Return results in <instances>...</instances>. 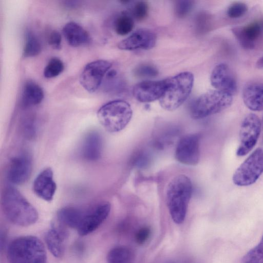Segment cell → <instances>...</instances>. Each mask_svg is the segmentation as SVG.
Returning <instances> with one entry per match:
<instances>
[{"mask_svg":"<svg viewBox=\"0 0 263 263\" xmlns=\"http://www.w3.org/2000/svg\"><path fill=\"white\" fill-rule=\"evenodd\" d=\"M248 10V7L244 3L234 2L228 8L227 15L230 18H238L243 15Z\"/></svg>","mask_w":263,"mask_h":263,"instance_id":"4dcf8cb0","label":"cell"},{"mask_svg":"<svg viewBox=\"0 0 263 263\" xmlns=\"http://www.w3.org/2000/svg\"><path fill=\"white\" fill-rule=\"evenodd\" d=\"M110 209L109 203L104 202L90 210L86 211L77 229L79 234L85 236L95 231L107 218Z\"/></svg>","mask_w":263,"mask_h":263,"instance_id":"7c38bea8","label":"cell"},{"mask_svg":"<svg viewBox=\"0 0 263 263\" xmlns=\"http://www.w3.org/2000/svg\"><path fill=\"white\" fill-rule=\"evenodd\" d=\"M261 127V122L256 115L251 113L245 117L240 128V143L236 151L237 156H245L253 149L258 139Z\"/></svg>","mask_w":263,"mask_h":263,"instance_id":"ba28073f","label":"cell"},{"mask_svg":"<svg viewBox=\"0 0 263 263\" xmlns=\"http://www.w3.org/2000/svg\"><path fill=\"white\" fill-rule=\"evenodd\" d=\"M243 263H263V236L259 243L243 257Z\"/></svg>","mask_w":263,"mask_h":263,"instance_id":"83f0119b","label":"cell"},{"mask_svg":"<svg viewBox=\"0 0 263 263\" xmlns=\"http://www.w3.org/2000/svg\"><path fill=\"white\" fill-rule=\"evenodd\" d=\"M199 140V136L196 134H189L182 137L175 148V159L183 164H197L200 158Z\"/></svg>","mask_w":263,"mask_h":263,"instance_id":"30bf717a","label":"cell"},{"mask_svg":"<svg viewBox=\"0 0 263 263\" xmlns=\"http://www.w3.org/2000/svg\"><path fill=\"white\" fill-rule=\"evenodd\" d=\"M66 233L63 229L53 226L45 235V241L48 250L57 258L63 255Z\"/></svg>","mask_w":263,"mask_h":263,"instance_id":"44dd1931","label":"cell"},{"mask_svg":"<svg viewBox=\"0 0 263 263\" xmlns=\"http://www.w3.org/2000/svg\"><path fill=\"white\" fill-rule=\"evenodd\" d=\"M242 99L246 106L253 111L263 109V83L253 82L243 89Z\"/></svg>","mask_w":263,"mask_h":263,"instance_id":"ac0fdd59","label":"cell"},{"mask_svg":"<svg viewBox=\"0 0 263 263\" xmlns=\"http://www.w3.org/2000/svg\"><path fill=\"white\" fill-rule=\"evenodd\" d=\"M210 80L212 85L219 90L227 92L232 95L237 89L236 79L233 71L225 63L216 65L211 73Z\"/></svg>","mask_w":263,"mask_h":263,"instance_id":"4fadbf2b","label":"cell"},{"mask_svg":"<svg viewBox=\"0 0 263 263\" xmlns=\"http://www.w3.org/2000/svg\"><path fill=\"white\" fill-rule=\"evenodd\" d=\"M151 229L148 227L140 228L136 233L135 239L139 245L144 244L148 239L151 234Z\"/></svg>","mask_w":263,"mask_h":263,"instance_id":"d6a6232c","label":"cell"},{"mask_svg":"<svg viewBox=\"0 0 263 263\" xmlns=\"http://www.w3.org/2000/svg\"><path fill=\"white\" fill-rule=\"evenodd\" d=\"M56 189L57 185L53 180V172L50 167L43 170L34 180L33 191L39 197L44 200L51 201Z\"/></svg>","mask_w":263,"mask_h":263,"instance_id":"e0dca14e","label":"cell"},{"mask_svg":"<svg viewBox=\"0 0 263 263\" xmlns=\"http://www.w3.org/2000/svg\"><path fill=\"white\" fill-rule=\"evenodd\" d=\"M157 36L151 30L139 29L129 36L120 41L118 47L122 50H134L137 49H148L156 44Z\"/></svg>","mask_w":263,"mask_h":263,"instance_id":"5bb4252c","label":"cell"},{"mask_svg":"<svg viewBox=\"0 0 263 263\" xmlns=\"http://www.w3.org/2000/svg\"><path fill=\"white\" fill-rule=\"evenodd\" d=\"M194 2L189 0L176 1L175 4V13L179 18L186 17L191 12Z\"/></svg>","mask_w":263,"mask_h":263,"instance_id":"f546056e","label":"cell"},{"mask_svg":"<svg viewBox=\"0 0 263 263\" xmlns=\"http://www.w3.org/2000/svg\"><path fill=\"white\" fill-rule=\"evenodd\" d=\"M86 211L73 206H66L58 212V218L63 224L78 229L80 225Z\"/></svg>","mask_w":263,"mask_h":263,"instance_id":"603a6c76","label":"cell"},{"mask_svg":"<svg viewBox=\"0 0 263 263\" xmlns=\"http://www.w3.org/2000/svg\"><path fill=\"white\" fill-rule=\"evenodd\" d=\"M262 173L263 149L258 148L236 169L233 181L237 186H248L255 183Z\"/></svg>","mask_w":263,"mask_h":263,"instance_id":"52a82bcc","label":"cell"},{"mask_svg":"<svg viewBox=\"0 0 263 263\" xmlns=\"http://www.w3.org/2000/svg\"><path fill=\"white\" fill-rule=\"evenodd\" d=\"M10 263H46V253L43 242L33 236L17 238L7 250Z\"/></svg>","mask_w":263,"mask_h":263,"instance_id":"3957f363","label":"cell"},{"mask_svg":"<svg viewBox=\"0 0 263 263\" xmlns=\"http://www.w3.org/2000/svg\"><path fill=\"white\" fill-rule=\"evenodd\" d=\"M165 81L166 88L159 103L164 109L173 111L189 97L193 86L194 76L190 72H183Z\"/></svg>","mask_w":263,"mask_h":263,"instance_id":"277c9868","label":"cell"},{"mask_svg":"<svg viewBox=\"0 0 263 263\" xmlns=\"http://www.w3.org/2000/svg\"><path fill=\"white\" fill-rule=\"evenodd\" d=\"M32 168L31 156L26 153H21L11 159L7 172L8 179L12 184H23L29 179Z\"/></svg>","mask_w":263,"mask_h":263,"instance_id":"8fae6325","label":"cell"},{"mask_svg":"<svg viewBox=\"0 0 263 263\" xmlns=\"http://www.w3.org/2000/svg\"><path fill=\"white\" fill-rule=\"evenodd\" d=\"M134 27L133 18L126 14H122L116 19L115 23L116 32L120 35H125L130 33Z\"/></svg>","mask_w":263,"mask_h":263,"instance_id":"484cf974","label":"cell"},{"mask_svg":"<svg viewBox=\"0 0 263 263\" xmlns=\"http://www.w3.org/2000/svg\"><path fill=\"white\" fill-rule=\"evenodd\" d=\"M133 110L130 104L121 100L110 101L102 106L97 117L104 128L110 133L123 130L130 122Z\"/></svg>","mask_w":263,"mask_h":263,"instance_id":"5b68a950","label":"cell"},{"mask_svg":"<svg viewBox=\"0 0 263 263\" xmlns=\"http://www.w3.org/2000/svg\"><path fill=\"white\" fill-rule=\"evenodd\" d=\"M193 191L190 178L180 174L173 178L166 190V200L170 215L177 224L182 223L186 216Z\"/></svg>","mask_w":263,"mask_h":263,"instance_id":"7a4b0ae2","label":"cell"},{"mask_svg":"<svg viewBox=\"0 0 263 263\" xmlns=\"http://www.w3.org/2000/svg\"><path fill=\"white\" fill-rule=\"evenodd\" d=\"M256 66L259 69H263V56L257 60Z\"/></svg>","mask_w":263,"mask_h":263,"instance_id":"e575fe53","label":"cell"},{"mask_svg":"<svg viewBox=\"0 0 263 263\" xmlns=\"http://www.w3.org/2000/svg\"><path fill=\"white\" fill-rule=\"evenodd\" d=\"M41 51V43L35 34L27 30L25 34V43L23 54L25 58L33 57L39 54Z\"/></svg>","mask_w":263,"mask_h":263,"instance_id":"d4e9b609","label":"cell"},{"mask_svg":"<svg viewBox=\"0 0 263 263\" xmlns=\"http://www.w3.org/2000/svg\"><path fill=\"white\" fill-rule=\"evenodd\" d=\"M102 140L97 132H91L85 137L82 146V157L89 161L99 159L102 154Z\"/></svg>","mask_w":263,"mask_h":263,"instance_id":"d6986e66","label":"cell"},{"mask_svg":"<svg viewBox=\"0 0 263 263\" xmlns=\"http://www.w3.org/2000/svg\"><path fill=\"white\" fill-rule=\"evenodd\" d=\"M240 45L247 49H253L263 32V25L259 22H253L232 29Z\"/></svg>","mask_w":263,"mask_h":263,"instance_id":"2e32d148","label":"cell"},{"mask_svg":"<svg viewBox=\"0 0 263 263\" xmlns=\"http://www.w3.org/2000/svg\"><path fill=\"white\" fill-rule=\"evenodd\" d=\"M134 259L133 250L125 246L112 248L107 255L108 263H133Z\"/></svg>","mask_w":263,"mask_h":263,"instance_id":"cb8c5ba5","label":"cell"},{"mask_svg":"<svg viewBox=\"0 0 263 263\" xmlns=\"http://www.w3.org/2000/svg\"><path fill=\"white\" fill-rule=\"evenodd\" d=\"M109 61L99 60L87 64L80 77V82L83 88L92 93L101 85L103 79L111 67Z\"/></svg>","mask_w":263,"mask_h":263,"instance_id":"9c48e42d","label":"cell"},{"mask_svg":"<svg viewBox=\"0 0 263 263\" xmlns=\"http://www.w3.org/2000/svg\"><path fill=\"white\" fill-rule=\"evenodd\" d=\"M232 102L231 94L217 89L210 90L194 103L191 108V116L195 119H202L224 110Z\"/></svg>","mask_w":263,"mask_h":263,"instance_id":"8992f818","label":"cell"},{"mask_svg":"<svg viewBox=\"0 0 263 263\" xmlns=\"http://www.w3.org/2000/svg\"><path fill=\"white\" fill-rule=\"evenodd\" d=\"M62 37L60 33L55 30L52 31L48 37L49 44L55 49L61 48Z\"/></svg>","mask_w":263,"mask_h":263,"instance_id":"836d02e7","label":"cell"},{"mask_svg":"<svg viewBox=\"0 0 263 263\" xmlns=\"http://www.w3.org/2000/svg\"><path fill=\"white\" fill-rule=\"evenodd\" d=\"M62 32L68 44L72 47L86 45L90 41V36L86 30L74 22L66 24Z\"/></svg>","mask_w":263,"mask_h":263,"instance_id":"ffe728a7","label":"cell"},{"mask_svg":"<svg viewBox=\"0 0 263 263\" xmlns=\"http://www.w3.org/2000/svg\"><path fill=\"white\" fill-rule=\"evenodd\" d=\"M134 73L137 77L151 78L157 76L158 74V71L153 65L143 64L134 69Z\"/></svg>","mask_w":263,"mask_h":263,"instance_id":"f1b7e54d","label":"cell"},{"mask_svg":"<svg viewBox=\"0 0 263 263\" xmlns=\"http://www.w3.org/2000/svg\"><path fill=\"white\" fill-rule=\"evenodd\" d=\"M44 98V92L36 83L29 80L23 87L21 105L24 108L35 106L40 104Z\"/></svg>","mask_w":263,"mask_h":263,"instance_id":"7402d4cb","label":"cell"},{"mask_svg":"<svg viewBox=\"0 0 263 263\" xmlns=\"http://www.w3.org/2000/svg\"><path fill=\"white\" fill-rule=\"evenodd\" d=\"M166 88L165 79L160 81H145L133 88L134 97L141 102H151L159 100Z\"/></svg>","mask_w":263,"mask_h":263,"instance_id":"9a60e30c","label":"cell"},{"mask_svg":"<svg viewBox=\"0 0 263 263\" xmlns=\"http://www.w3.org/2000/svg\"><path fill=\"white\" fill-rule=\"evenodd\" d=\"M63 62L59 58H51L44 69V76L47 78H52L59 76L64 70Z\"/></svg>","mask_w":263,"mask_h":263,"instance_id":"4316f807","label":"cell"},{"mask_svg":"<svg viewBox=\"0 0 263 263\" xmlns=\"http://www.w3.org/2000/svg\"><path fill=\"white\" fill-rule=\"evenodd\" d=\"M2 206L7 219L12 223L22 227L31 226L38 219V213L15 188L6 187L2 197Z\"/></svg>","mask_w":263,"mask_h":263,"instance_id":"6da1fadb","label":"cell"},{"mask_svg":"<svg viewBox=\"0 0 263 263\" xmlns=\"http://www.w3.org/2000/svg\"><path fill=\"white\" fill-rule=\"evenodd\" d=\"M148 10L147 4L144 1H139L134 5L132 9L133 15L136 20L141 21L147 16Z\"/></svg>","mask_w":263,"mask_h":263,"instance_id":"1f68e13d","label":"cell"}]
</instances>
